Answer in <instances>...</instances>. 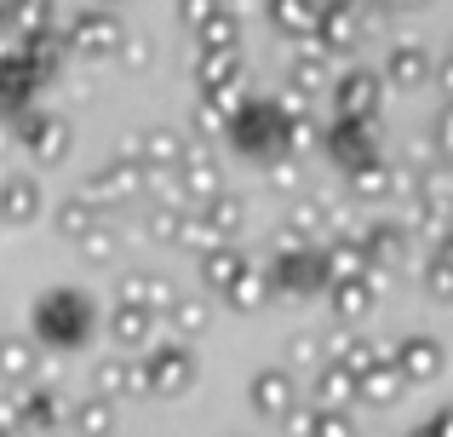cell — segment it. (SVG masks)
<instances>
[{
  "mask_svg": "<svg viewBox=\"0 0 453 437\" xmlns=\"http://www.w3.org/2000/svg\"><path fill=\"white\" fill-rule=\"evenodd\" d=\"M127 35H133V29L121 23V12L87 6V12H75V18H69L64 46H69V52H81V58H98V64H110V58H121Z\"/></svg>",
  "mask_w": 453,
  "mask_h": 437,
  "instance_id": "obj_1",
  "label": "cell"
},
{
  "mask_svg": "<svg viewBox=\"0 0 453 437\" xmlns=\"http://www.w3.org/2000/svg\"><path fill=\"white\" fill-rule=\"evenodd\" d=\"M230 133H235V144H247V150H270V144L288 138V110H281L276 98H265V104L253 98L247 110L230 115Z\"/></svg>",
  "mask_w": 453,
  "mask_h": 437,
  "instance_id": "obj_2",
  "label": "cell"
},
{
  "mask_svg": "<svg viewBox=\"0 0 453 437\" xmlns=\"http://www.w3.org/2000/svg\"><path fill=\"white\" fill-rule=\"evenodd\" d=\"M379 98H385V81L373 69H344L333 75V104H339V121H373Z\"/></svg>",
  "mask_w": 453,
  "mask_h": 437,
  "instance_id": "obj_3",
  "label": "cell"
},
{
  "mask_svg": "<svg viewBox=\"0 0 453 437\" xmlns=\"http://www.w3.org/2000/svg\"><path fill=\"white\" fill-rule=\"evenodd\" d=\"M379 81H390V87H425V81H436V58L419 41H396L385 69H379Z\"/></svg>",
  "mask_w": 453,
  "mask_h": 437,
  "instance_id": "obj_4",
  "label": "cell"
},
{
  "mask_svg": "<svg viewBox=\"0 0 453 437\" xmlns=\"http://www.w3.org/2000/svg\"><path fill=\"white\" fill-rule=\"evenodd\" d=\"M196 81H201V98H224L230 87L247 81V58L242 52H196Z\"/></svg>",
  "mask_w": 453,
  "mask_h": 437,
  "instance_id": "obj_5",
  "label": "cell"
},
{
  "mask_svg": "<svg viewBox=\"0 0 453 437\" xmlns=\"http://www.w3.org/2000/svg\"><path fill=\"white\" fill-rule=\"evenodd\" d=\"M316 41L327 46L333 58L350 52V46L362 41V18H356V0H344V6H321V18H316Z\"/></svg>",
  "mask_w": 453,
  "mask_h": 437,
  "instance_id": "obj_6",
  "label": "cell"
},
{
  "mask_svg": "<svg viewBox=\"0 0 453 437\" xmlns=\"http://www.w3.org/2000/svg\"><path fill=\"white\" fill-rule=\"evenodd\" d=\"M316 18H321L316 0H265V23H270L276 35H288V41L316 35Z\"/></svg>",
  "mask_w": 453,
  "mask_h": 437,
  "instance_id": "obj_7",
  "label": "cell"
},
{
  "mask_svg": "<svg viewBox=\"0 0 453 437\" xmlns=\"http://www.w3.org/2000/svg\"><path fill=\"white\" fill-rule=\"evenodd\" d=\"M23 144H29L41 161H64V150H69V121H64V115H29V127H23Z\"/></svg>",
  "mask_w": 453,
  "mask_h": 437,
  "instance_id": "obj_8",
  "label": "cell"
},
{
  "mask_svg": "<svg viewBox=\"0 0 453 437\" xmlns=\"http://www.w3.org/2000/svg\"><path fill=\"white\" fill-rule=\"evenodd\" d=\"M6 23L23 46L41 41V35H52V0H6Z\"/></svg>",
  "mask_w": 453,
  "mask_h": 437,
  "instance_id": "obj_9",
  "label": "cell"
},
{
  "mask_svg": "<svg viewBox=\"0 0 453 437\" xmlns=\"http://www.w3.org/2000/svg\"><path fill=\"white\" fill-rule=\"evenodd\" d=\"M196 52H242V18L224 6L207 29H196Z\"/></svg>",
  "mask_w": 453,
  "mask_h": 437,
  "instance_id": "obj_10",
  "label": "cell"
},
{
  "mask_svg": "<svg viewBox=\"0 0 453 437\" xmlns=\"http://www.w3.org/2000/svg\"><path fill=\"white\" fill-rule=\"evenodd\" d=\"M333 150H339L344 161H362L367 168V121H339L333 127Z\"/></svg>",
  "mask_w": 453,
  "mask_h": 437,
  "instance_id": "obj_11",
  "label": "cell"
},
{
  "mask_svg": "<svg viewBox=\"0 0 453 437\" xmlns=\"http://www.w3.org/2000/svg\"><path fill=\"white\" fill-rule=\"evenodd\" d=\"M224 6H230V0H173V18H178V23H184V29H189V35H196V29H207V23H212V18H219V12H224Z\"/></svg>",
  "mask_w": 453,
  "mask_h": 437,
  "instance_id": "obj_12",
  "label": "cell"
},
{
  "mask_svg": "<svg viewBox=\"0 0 453 437\" xmlns=\"http://www.w3.org/2000/svg\"><path fill=\"white\" fill-rule=\"evenodd\" d=\"M115 64H121L127 75H144V69L155 64V41H150V35H127V46H121Z\"/></svg>",
  "mask_w": 453,
  "mask_h": 437,
  "instance_id": "obj_13",
  "label": "cell"
},
{
  "mask_svg": "<svg viewBox=\"0 0 453 437\" xmlns=\"http://www.w3.org/2000/svg\"><path fill=\"white\" fill-rule=\"evenodd\" d=\"M356 18H362V41H367V35H385L396 12H390L385 0H356Z\"/></svg>",
  "mask_w": 453,
  "mask_h": 437,
  "instance_id": "obj_14",
  "label": "cell"
},
{
  "mask_svg": "<svg viewBox=\"0 0 453 437\" xmlns=\"http://www.w3.org/2000/svg\"><path fill=\"white\" fill-rule=\"evenodd\" d=\"M189 127H196L201 138H212V133H224V127H230V115H224L219 104H207V98H201L196 110H189Z\"/></svg>",
  "mask_w": 453,
  "mask_h": 437,
  "instance_id": "obj_15",
  "label": "cell"
},
{
  "mask_svg": "<svg viewBox=\"0 0 453 437\" xmlns=\"http://www.w3.org/2000/svg\"><path fill=\"white\" fill-rule=\"evenodd\" d=\"M144 150H150L155 161H173L178 156V138L166 133V127H150V133H144Z\"/></svg>",
  "mask_w": 453,
  "mask_h": 437,
  "instance_id": "obj_16",
  "label": "cell"
},
{
  "mask_svg": "<svg viewBox=\"0 0 453 437\" xmlns=\"http://www.w3.org/2000/svg\"><path fill=\"white\" fill-rule=\"evenodd\" d=\"M356 191H362V196H385L390 191L385 168H373V161H367V168H356Z\"/></svg>",
  "mask_w": 453,
  "mask_h": 437,
  "instance_id": "obj_17",
  "label": "cell"
},
{
  "mask_svg": "<svg viewBox=\"0 0 453 437\" xmlns=\"http://www.w3.org/2000/svg\"><path fill=\"white\" fill-rule=\"evenodd\" d=\"M35 202H41V191H35V184L29 179H18V184H6V207H12V214H29V207Z\"/></svg>",
  "mask_w": 453,
  "mask_h": 437,
  "instance_id": "obj_18",
  "label": "cell"
},
{
  "mask_svg": "<svg viewBox=\"0 0 453 437\" xmlns=\"http://www.w3.org/2000/svg\"><path fill=\"white\" fill-rule=\"evenodd\" d=\"M436 144L453 150V104H442V115H436Z\"/></svg>",
  "mask_w": 453,
  "mask_h": 437,
  "instance_id": "obj_19",
  "label": "cell"
},
{
  "mask_svg": "<svg viewBox=\"0 0 453 437\" xmlns=\"http://www.w3.org/2000/svg\"><path fill=\"white\" fill-rule=\"evenodd\" d=\"M189 184H196V191H212V168H207V161H196V168H189Z\"/></svg>",
  "mask_w": 453,
  "mask_h": 437,
  "instance_id": "obj_20",
  "label": "cell"
},
{
  "mask_svg": "<svg viewBox=\"0 0 453 437\" xmlns=\"http://www.w3.org/2000/svg\"><path fill=\"white\" fill-rule=\"evenodd\" d=\"M385 6L402 18V12H425V6H436V0H385Z\"/></svg>",
  "mask_w": 453,
  "mask_h": 437,
  "instance_id": "obj_21",
  "label": "cell"
},
{
  "mask_svg": "<svg viewBox=\"0 0 453 437\" xmlns=\"http://www.w3.org/2000/svg\"><path fill=\"white\" fill-rule=\"evenodd\" d=\"M436 81H442V87L453 92V58H442V64H436Z\"/></svg>",
  "mask_w": 453,
  "mask_h": 437,
  "instance_id": "obj_22",
  "label": "cell"
},
{
  "mask_svg": "<svg viewBox=\"0 0 453 437\" xmlns=\"http://www.w3.org/2000/svg\"><path fill=\"white\" fill-rule=\"evenodd\" d=\"M87 6H98V12H121L127 0H87Z\"/></svg>",
  "mask_w": 453,
  "mask_h": 437,
  "instance_id": "obj_23",
  "label": "cell"
},
{
  "mask_svg": "<svg viewBox=\"0 0 453 437\" xmlns=\"http://www.w3.org/2000/svg\"><path fill=\"white\" fill-rule=\"evenodd\" d=\"M316 6H344V0H316Z\"/></svg>",
  "mask_w": 453,
  "mask_h": 437,
  "instance_id": "obj_24",
  "label": "cell"
},
{
  "mask_svg": "<svg viewBox=\"0 0 453 437\" xmlns=\"http://www.w3.org/2000/svg\"><path fill=\"white\" fill-rule=\"evenodd\" d=\"M442 58H453V41H448V52H442Z\"/></svg>",
  "mask_w": 453,
  "mask_h": 437,
  "instance_id": "obj_25",
  "label": "cell"
}]
</instances>
